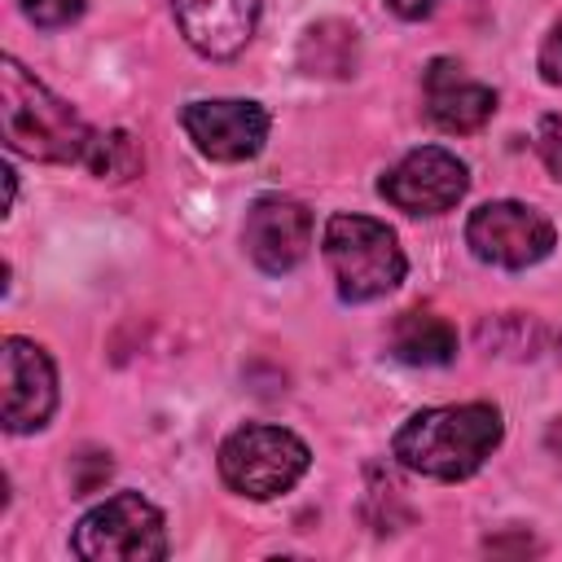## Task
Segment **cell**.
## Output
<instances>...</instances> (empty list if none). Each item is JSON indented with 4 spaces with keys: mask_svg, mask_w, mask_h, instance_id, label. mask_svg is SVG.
<instances>
[{
    "mask_svg": "<svg viewBox=\"0 0 562 562\" xmlns=\"http://www.w3.org/2000/svg\"><path fill=\"white\" fill-rule=\"evenodd\" d=\"M505 426L492 404H443L422 408L395 430V457L400 465L430 474V479H470L492 448L501 443Z\"/></svg>",
    "mask_w": 562,
    "mask_h": 562,
    "instance_id": "1",
    "label": "cell"
},
{
    "mask_svg": "<svg viewBox=\"0 0 562 562\" xmlns=\"http://www.w3.org/2000/svg\"><path fill=\"white\" fill-rule=\"evenodd\" d=\"M0 123H4V145L13 154L40 158V162H83L92 149V127L48 92L18 57L0 61Z\"/></svg>",
    "mask_w": 562,
    "mask_h": 562,
    "instance_id": "2",
    "label": "cell"
},
{
    "mask_svg": "<svg viewBox=\"0 0 562 562\" xmlns=\"http://www.w3.org/2000/svg\"><path fill=\"white\" fill-rule=\"evenodd\" d=\"M325 259L347 303L382 299L404 281V250L382 220L369 215H329L325 224Z\"/></svg>",
    "mask_w": 562,
    "mask_h": 562,
    "instance_id": "3",
    "label": "cell"
},
{
    "mask_svg": "<svg viewBox=\"0 0 562 562\" xmlns=\"http://www.w3.org/2000/svg\"><path fill=\"white\" fill-rule=\"evenodd\" d=\"M312 465L307 443L281 426H241L220 443V474L233 492L250 501H272L290 492Z\"/></svg>",
    "mask_w": 562,
    "mask_h": 562,
    "instance_id": "4",
    "label": "cell"
},
{
    "mask_svg": "<svg viewBox=\"0 0 562 562\" xmlns=\"http://www.w3.org/2000/svg\"><path fill=\"white\" fill-rule=\"evenodd\" d=\"M70 549L88 562H158L167 558V527L154 501L119 492L79 518Z\"/></svg>",
    "mask_w": 562,
    "mask_h": 562,
    "instance_id": "5",
    "label": "cell"
},
{
    "mask_svg": "<svg viewBox=\"0 0 562 562\" xmlns=\"http://www.w3.org/2000/svg\"><path fill=\"white\" fill-rule=\"evenodd\" d=\"M465 241H470V250L483 263H496V268H531V263H540L553 250L558 233L527 202H483L470 215V224H465Z\"/></svg>",
    "mask_w": 562,
    "mask_h": 562,
    "instance_id": "6",
    "label": "cell"
},
{
    "mask_svg": "<svg viewBox=\"0 0 562 562\" xmlns=\"http://www.w3.org/2000/svg\"><path fill=\"white\" fill-rule=\"evenodd\" d=\"M382 198L408 215H443L452 211L465 189H470V171L457 154L439 149V145H422L413 154H404L386 176H382Z\"/></svg>",
    "mask_w": 562,
    "mask_h": 562,
    "instance_id": "7",
    "label": "cell"
},
{
    "mask_svg": "<svg viewBox=\"0 0 562 562\" xmlns=\"http://www.w3.org/2000/svg\"><path fill=\"white\" fill-rule=\"evenodd\" d=\"M189 140L215 162H246L268 140V110L259 101H189L180 110Z\"/></svg>",
    "mask_w": 562,
    "mask_h": 562,
    "instance_id": "8",
    "label": "cell"
},
{
    "mask_svg": "<svg viewBox=\"0 0 562 562\" xmlns=\"http://www.w3.org/2000/svg\"><path fill=\"white\" fill-rule=\"evenodd\" d=\"M241 241H246V255L281 277L290 268L303 263L307 246H312V211L294 198H281V193H268L259 198L250 211H246V228H241Z\"/></svg>",
    "mask_w": 562,
    "mask_h": 562,
    "instance_id": "9",
    "label": "cell"
},
{
    "mask_svg": "<svg viewBox=\"0 0 562 562\" xmlns=\"http://www.w3.org/2000/svg\"><path fill=\"white\" fill-rule=\"evenodd\" d=\"M57 408V373L53 360L26 342L4 338V430L26 435L40 430Z\"/></svg>",
    "mask_w": 562,
    "mask_h": 562,
    "instance_id": "10",
    "label": "cell"
},
{
    "mask_svg": "<svg viewBox=\"0 0 562 562\" xmlns=\"http://www.w3.org/2000/svg\"><path fill=\"white\" fill-rule=\"evenodd\" d=\"M422 97H426V119L443 132H479L496 114V92L479 79H470L452 57H435L422 75Z\"/></svg>",
    "mask_w": 562,
    "mask_h": 562,
    "instance_id": "11",
    "label": "cell"
},
{
    "mask_svg": "<svg viewBox=\"0 0 562 562\" xmlns=\"http://www.w3.org/2000/svg\"><path fill=\"white\" fill-rule=\"evenodd\" d=\"M180 35L202 57H233L250 44L259 0H171Z\"/></svg>",
    "mask_w": 562,
    "mask_h": 562,
    "instance_id": "12",
    "label": "cell"
},
{
    "mask_svg": "<svg viewBox=\"0 0 562 562\" xmlns=\"http://www.w3.org/2000/svg\"><path fill=\"white\" fill-rule=\"evenodd\" d=\"M391 356L404 364H448L457 356V329L426 307H408L391 325Z\"/></svg>",
    "mask_w": 562,
    "mask_h": 562,
    "instance_id": "13",
    "label": "cell"
},
{
    "mask_svg": "<svg viewBox=\"0 0 562 562\" xmlns=\"http://www.w3.org/2000/svg\"><path fill=\"white\" fill-rule=\"evenodd\" d=\"M360 61V35L351 22L342 18H325L312 22L299 40V66L307 75H325V79H347Z\"/></svg>",
    "mask_w": 562,
    "mask_h": 562,
    "instance_id": "14",
    "label": "cell"
},
{
    "mask_svg": "<svg viewBox=\"0 0 562 562\" xmlns=\"http://www.w3.org/2000/svg\"><path fill=\"white\" fill-rule=\"evenodd\" d=\"M97 176H110V180H127L136 167H140V149L127 132H97L92 136V149L83 158Z\"/></svg>",
    "mask_w": 562,
    "mask_h": 562,
    "instance_id": "15",
    "label": "cell"
},
{
    "mask_svg": "<svg viewBox=\"0 0 562 562\" xmlns=\"http://www.w3.org/2000/svg\"><path fill=\"white\" fill-rule=\"evenodd\" d=\"M88 0H22V13L35 26H70Z\"/></svg>",
    "mask_w": 562,
    "mask_h": 562,
    "instance_id": "16",
    "label": "cell"
},
{
    "mask_svg": "<svg viewBox=\"0 0 562 562\" xmlns=\"http://www.w3.org/2000/svg\"><path fill=\"white\" fill-rule=\"evenodd\" d=\"M75 479H70V487H75V496H88V492H97L105 479H110V457L105 452H83V457H75Z\"/></svg>",
    "mask_w": 562,
    "mask_h": 562,
    "instance_id": "17",
    "label": "cell"
},
{
    "mask_svg": "<svg viewBox=\"0 0 562 562\" xmlns=\"http://www.w3.org/2000/svg\"><path fill=\"white\" fill-rule=\"evenodd\" d=\"M536 149H540L549 176L562 180V119H544V123H540V132H536Z\"/></svg>",
    "mask_w": 562,
    "mask_h": 562,
    "instance_id": "18",
    "label": "cell"
},
{
    "mask_svg": "<svg viewBox=\"0 0 562 562\" xmlns=\"http://www.w3.org/2000/svg\"><path fill=\"white\" fill-rule=\"evenodd\" d=\"M540 75L549 83H562V18L549 26V35L540 44Z\"/></svg>",
    "mask_w": 562,
    "mask_h": 562,
    "instance_id": "19",
    "label": "cell"
},
{
    "mask_svg": "<svg viewBox=\"0 0 562 562\" xmlns=\"http://www.w3.org/2000/svg\"><path fill=\"white\" fill-rule=\"evenodd\" d=\"M391 4V13H400V18H408V22H417V18H426L439 0H386Z\"/></svg>",
    "mask_w": 562,
    "mask_h": 562,
    "instance_id": "20",
    "label": "cell"
}]
</instances>
